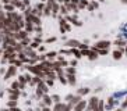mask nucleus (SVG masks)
Listing matches in <instances>:
<instances>
[{
  "label": "nucleus",
  "mask_w": 127,
  "mask_h": 111,
  "mask_svg": "<svg viewBox=\"0 0 127 111\" xmlns=\"http://www.w3.org/2000/svg\"><path fill=\"white\" fill-rule=\"evenodd\" d=\"M98 103H99V97L98 96H91L90 99L87 100V108L85 111H91V110H96L98 108Z\"/></svg>",
  "instance_id": "nucleus-1"
},
{
  "label": "nucleus",
  "mask_w": 127,
  "mask_h": 111,
  "mask_svg": "<svg viewBox=\"0 0 127 111\" xmlns=\"http://www.w3.org/2000/svg\"><path fill=\"white\" fill-rule=\"evenodd\" d=\"M64 18L67 19L68 22H70L71 25L74 26H82V21H80L78 19V14H73V13H68L67 15H64Z\"/></svg>",
  "instance_id": "nucleus-2"
},
{
  "label": "nucleus",
  "mask_w": 127,
  "mask_h": 111,
  "mask_svg": "<svg viewBox=\"0 0 127 111\" xmlns=\"http://www.w3.org/2000/svg\"><path fill=\"white\" fill-rule=\"evenodd\" d=\"M17 70H18V67L10 64V67L7 68V71L4 72V81H8V79H11L13 76H15V75H17Z\"/></svg>",
  "instance_id": "nucleus-3"
},
{
  "label": "nucleus",
  "mask_w": 127,
  "mask_h": 111,
  "mask_svg": "<svg viewBox=\"0 0 127 111\" xmlns=\"http://www.w3.org/2000/svg\"><path fill=\"white\" fill-rule=\"evenodd\" d=\"M92 46H94V47H96V49H110L112 42L106 40V39H101V40H96Z\"/></svg>",
  "instance_id": "nucleus-4"
},
{
  "label": "nucleus",
  "mask_w": 127,
  "mask_h": 111,
  "mask_svg": "<svg viewBox=\"0 0 127 111\" xmlns=\"http://www.w3.org/2000/svg\"><path fill=\"white\" fill-rule=\"evenodd\" d=\"M80 43H81V42H80V40H77V39H67V40H64L63 46H64V47L71 49V47H78V46H80Z\"/></svg>",
  "instance_id": "nucleus-5"
},
{
  "label": "nucleus",
  "mask_w": 127,
  "mask_h": 111,
  "mask_svg": "<svg viewBox=\"0 0 127 111\" xmlns=\"http://www.w3.org/2000/svg\"><path fill=\"white\" fill-rule=\"evenodd\" d=\"M112 44L117 46V49L123 50V53H124V46L127 44V40H126V39H122V37H116L115 40H113V43H112Z\"/></svg>",
  "instance_id": "nucleus-6"
},
{
  "label": "nucleus",
  "mask_w": 127,
  "mask_h": 111,
  "mask_svg": "<svg viewBox=\"0 0 127 111\" xmlns=\"http://www.w3.org/2000/svg\"><path fill=\"white\" fill-rule=\"evenodd\" d=\"M85 108H87V100L81 99L78 103L73 107V111H85Z\"/></svg>",
  "instance_id": "nucleus-7"
},
{
  "label": "nucleus",
  "mask_w": 127,
  "mask_h": 111,
  "mask_svg": "<svg viewBox=\"0 0 127 111\" xmlns=\"http://www.w3.org/2000/svg\"><path fill=\"white\" fill-rule=\"evenodd\" d=\"M87 58L90 60V61H96L98 58H99V56H98V53L94 50V49H88V52H87V56H85Z\"/></svg>",
  "instance_id": "nucleus-8"
},
{
  "label": "nucleus",
  "mask_w": 127,
  "mask_h": 111,
  "mask_svg": "<svg viewBox=\"0 0 127 111\" xmlns=\"http://www.w3.org/2000/svg\"><path fill=\"white\" fill-rule=\"evenodd\" d=\"M39 65H41L42 71H45V72H48V71L53 70V64H52V61H49V60L41 61V63H39Z\"/></svg>",
  "instance_id": "nucleus-9"
},
{
  "label": "nucleus",
  "mask_w": 127,
  "mask_h": 111,
  "mask_svg": "<svg viewBox=\"0 0 127 111\" xmlns=\"http://www.w3.org/2000/svg\"><path fill=\"white\" fill-rule=\"evenodd\" d=\"M112 58L115 60V61H119V60H122L123 58V56H124V53H123V50H120V49H115L112 52Z\"/></svg>",
  "instance_id": "nucleus-10"
},
{
  "label": "nucleus",
  "mask_w": 127,
  "mask_h": 111,
  "mask_svg": "<svg viewBox=\"0 0 127 111\" xmlns=\"http://www.w3.org/2000/svg\"><path fill=\"white\" fill-rule=\"evenodd\" d=\"M75 93H77V94H80L81 97L88 96V94L91 93V88H90V86H82V88L77 89V90H75Z\"/></svg>",
  "instance_id": "nucleus-11"
},
{
  "label": "nucleus",
  "mask_w": 127,
  "mask_h": 111,
  "mask_svg": "<svg viewBox=\"0 0 127 111\" xmlns=\"http://www.w3.org/2000/svg\"><path fill=\"white\" fill-rule=\"evenodd\" d=\"M105 103L109 104V106H112L113 108H115V107H119V106H120V101H119L117 99H115V97H113L112 94H110V96H109L108 99H106V101H105Z\"/></svg>",
  "instance_id": "nucleus-12"
},
{
  "label": "nucleus",
  "mask_w": 127,
  "mask_h": 111,
  "mask_svg": "<svg viewBox=\"0 0 127 111\" xmlns=\"http://www.w3.org/2000/svg\"><path fill=\"white\" fill-rule=\"evenodd\" d=\"M41 101L43 104H45L46 107H52L53 106V101H52V97L49 96L48 93H45V94H43V96H42V99H41Z\"/></svg>",
  "instance_id": "nucleus-13"
},
{
  "label": "nucleus",
  "mask_w": 127,
  "mask_h": 111,
  "mask_svg": "<svg viewBox=\"0 0 127 111\" xmlns=\"http://www.w3.org/2000/svg\"><path fill=\"white\" fill-rule=\"evenodd\" d=\"M66 78H67V85L68 86H75L77 85V76L71 74H66Z\"/></svg>",
  "instance_id": "nucleus-14"
},
{
  "label": "nucleus",
  "mask_w": 127,
  "mask_h": 111,
  "mask_svg": "<svg viewBox=\"0 0 127 111\" xmlns=\"http://www.w3.org/2000/svg\"><path fill=\"white\" fill-rule=\"evenodd\" d=\"M112 96L115 97V99H117V100L123 99V97H126V96H127V89H123V90H119V92L112 93Z\"/></svg>",
  "instance_id": "nucleus-15"
},
{
  "label": "nucleus",
  "mask_w": 127,
  "mask_h": 111,
  "mask_svg": "<svg viewBox=\"0 0 127 111\" xmlns=\"http://www.w3.org/2000/svg\"><path fill=\"white\" fill-rule=\"evenodd\" d=\"M36 88H39V89H41V90H42L43 93H48V92H49V89H50L48 85H46L45 79H42V81H41V82H39V83L36 85Z\"/></svg>",
  "instance_id": "nucleus-16"
},
{
  "label": "nucleus",
  "mask_w": 127,
  "mask_h": 111,
  "mask_svg": "<svg viewBox=\"0 0 127 111\" xmlns=\"http://www.w3.org/2000/svg\"><path fill=\"white\" fill-rule=\"evenodd\" d=\"M71 56H74L77 60H81L82 56H81V50L78 47H71Z\"/></svg>",
  "instance_id": "nucleus-17"
},
{
  "label": "nucleus",
  "mask_w": 127,
  "mask_h": 111,
  "mask_svg": "<svg viewBox=\"0 0 127 111\" xmlns=\"http://www.w3.org/2000/svg\"><path fill=\"white\" fill-rule=\"evenodd\" d=\"M56 81H59L60 85L67 86V78H66V74H59V75H57V79H56Z\"/></svg>",
  "instance_id": "nucleus-18"
},
{
  "label": "nucleus",
  "mask_w": 127,
  "mask_h": 111,
  "mask_svg": "<svg viewBox=\"0 0 127 111\" xmlns=\"http://www.w3.org/2000/svg\"><path fill=\"white\" fill-rule=\"evenodd\" d=\"M24 29H25L28 33H32V32L35 31V25L32 24V22H28V21H25V25H24Z\"/></svg>",
  "instance_id": "nucleus-19"
},
{
  "label": "nucleus",
  "mask_w": 127,
  "mask_h": 111,
  "mask_svg": "<svg viewBox=\"0 0 127 111\" xmlns=\"http://www.w3.org/2000/svg\"><path fill=\"white\" fill-rule=\"evenodd\" d=\"M57 57V52L56 50H52V52H46V58L49 60V61H55Z\"/></svg>",
  "instance_id": "nucleus-20"
},
{
  "label": "nucleus",
  "mask_w": 127,
  "mask_h": 111,
  "mask_svg": "<svg viewBox=\"0 0 127 111\" xmlns=\"http://www.w3.org/2000/svg\"><path fill=\"white\" fill-rule=\"evenodd\" d=\"M64 74H71V75H77V67H66L64 68Z\"/></svg>",
  "instance_id": "nucleus-21"
},
{
  "label": "nucleus",
  "mask_w": 127,
  "mask_h": 111,
  "mask_svg": "<svg viewBox=\"0 0 127 111\" xmlns=\"http://www.w3.org/2000/svg\"><path fill=\"white\" fill-rule=\"evenodd\" d=\"M3 10L6 11V13H10V11H15V6L13 3H6L3 4Z\"/></svg>",
  "instance_id": "nucleus-22"
},
{
  "label": "nucleus",
  "mask_w": 127,
  "mask_h": 111,
  "mask_svg": "<svg viewBox=\"0 0 127 111\" xmlns=\"http://www.w3.org/2000/svg\"><path fill=\"white\" fill-rule=\"evenodd\" d=\"M88 3H90V0H80L78 1V8L80 10H85L87 6H88Z\"/></svg>",
  "instance_id": "nucleus-23"
},
{
  "label": "nucleus",
  "mask_w": 127,
  "mask_h": 111,
  "mask_svg": "<svg viewBox=\"0 0 127 111\" xmlns=\"http://www.w3.org/2000/svg\"><path fill=\"white\" fill-rule=\"evenodd\" d=\"M43 94H45V93L42 92L39 88H36V86H35V99H36V100H41Z\"/></svg>",
  "instance_id": "nucleus-24"
},
{
  "label": "nucleus",
  "mask_w": 127,
  "mask_h": 111,
  "mask_svg": "<svg viewBox=\"0 0 127 111\" xmlns=\"http://www.w3.org/2000/svg\"><path fill=\"white\" fill-rule=\"evenodd\" d=\"M59 54H63V56H71V49H68V47H63V49H60L59 52Z\"/></svg>",
  "instance_id": "nucleus-25"
},
{
  "label": "nucleus",
  "mask_w": 127,
  "mask_h": 111,
  "mask_svg": "<svg viewBox=\"0 0 127 111\" xmlns=\"http://www.w3.org/2000/svg\"><path fill=\"white\" fill-rule=\"evenodd\" d=\"M59 14H60V15H67V14H68V10H67V7H66V4H60Z\"/></svg>",
  "instance_id": "nucleus-26"
},
{
  "label": "nucleus",
  "mask_w": 127,
  "mask_h": 111,
  "mask_svg": "<svg viewBox=\"0 0 127 111\" xmlns=\"http://www.w3.org/2000/svg\"><path fill=\"white\" fill-rule=\"evenodd\" d=\"M50 97H52L53 104H55V103H59V101H63V97L60 96V94H57V93H56V94H52Z\"/></svg>",
  "instance_id": "nucleus-27"
},
{
  "label": "nucleus",
  "mask_w": 127,
  "mask_h": 111,
  "mask_svg": "<svg viewBox=\"0 0 127 111\" xmlns=\"http://www.w3.org/2000/svg\"><path fill=\"white\" fill-rule=\"evenodd\" d=\"M55 42H57V37L56 36H50V37H46L45 40H43V43H45V44H50V43H55Z\"/></svg>",
  "instance_id": "nucleus-28"
},
{
  "label": "nucleus",
  "mask_w": 127,
  "mask_h": 111,
  "mask_svg": "<svg viewBox=\"0 0 127 111\" xmlns=\"http://www.w3.org/2000/svg\"><path fill=\"white\" fill-rule=\"evenodd\" d=\"M116 37H122V39H126V40H127V28H126V29L120 31V32L117 33V36H116Z\"/></svg>",
  "instance_id": "nucleus-29"
},
{
  "label": "nucleus",
  "mask_w": 127,
  "mask_h": 111,
  "mask_svg": "<svg viewBox=\"0 0 127 111\" xmlns=\"http://www.w3.org/2000/svg\"><path fill=\"white\" fill-rule=\"evenodd\" d=\"M17 106H18V100H8V101H7V107L8 108L17 107Z\"/></svg>",
  "instance_id": "nucleus-30"
},
{
  "label": "nucleus",
  "mask_w": 127,
  "mask_h": 111,
  "mask_svg": "<svg viewBox=\"0 0 127 111\" xmlns=\"http://www.w3.org/2000/svg\"><path fill=\"white\" fill-rule=\"evenodd\" d=\"M73 96H74V93H67V94L63 97V101L64 103H70L71 99H73Z\"/></svg>",
  "instance_id": "nucleus-31"
},
{
  "label": "nucleus",
  "mask_w": 127,
  "mask_h": 111,
  "mask_svg": "<svg viewBox=\"0 0 127 111\" xmlns=\"http://www.w3.org/2000/svg\"><path fill=\"white\" fill-rule=\"evenodd\" d=\"M63 28L66 29V32L68 33V32H71V29H73V25H71L68 21H66V22H64V25H63Z\"/></svg>",
  "instance_id": "nucleus-32"
},
{
  "label": "nucleus",
  "mask_w": 127,
  "mask_h": 111,
  "mask_svg": "<svg viewBox=\"0 0 127 111\" xmlns=\"http://www.w3.org/2000/svg\"><path fill=\"white\" fill-rule=\"evenodd\" d=\"M42 13H43V17H50V15H52V10L49 7H46V6H45V8L42 10Z\"/></svg>",
  "instance_id": "nucleus-33"
},
{
  "label": "nucleus",
  "mask_w": 127,
  "mask_h": 111,
  "mask_svg": "<svg viewBox=\"0 0 127 111\" xmlns=\"http://www.w3.org/2000/svg\"><path fill=\"white\" fill-rule=\"evenodd\" d=\"M36 52H38V53H46V46H45L43 43H41L39 46H38Z\"/></svg>",
  "instance_id": "nucleus-34"
},
{
  "label": "nucleus",
  "mask_w": 127,
  "mask_h": 111,
  "mask_svg": "<svg viewBox=\"0 0 127 111\" xmlns=\"http://www.w3.org/2000/svg\"><path fill=\"white\" fill-rule=\"evenodd\" d=\"M45 82L49 88H53V85H55V79H50V78H45Z\"/></svg>",
  "instance_id": "nucleus-35"
},
{
  "label": "nucleus",
  "mask_w": 127,
  "mask_h": 111,
  "mask_svg": "<svg viewBox=\"0 0 127 111\" xmlns=\"http://www.w3.org/2000/svg\"><path fill=\"white\" fill-rule=\"evenodd\" d=\"M34 7H36L38 10H41V11H42V10H43V8H45V3H42V1H38V3L35 4Z\"/></svg>",
  "instance_id": "nucleus-36"
},
{
  "label": "nucleus",
  "mask_w": 127,
  "mask_h": 111,
  "mask_svg": "<svg viewBox=\"0 0 127 111\" xmlns=\"http://www.w3.org/2000/svg\"><path fill=\"white\" fill-rule=\"evenodd\" d=\"M91 47V44H85V43H80V46H78V49L80 50H87V49H90Z\"/></svg>",
  "instance_id": "nucleus-37"
},
{
  "label": "nucleus",
  "mask_w": 127,
  "mask_h": 111,
  "mask_svg": "<svg viewBox=\"0 0 127 111\" xmlns=\"http://www.w3.org/2000/svg\"><path fill=\"white\" fill-rule=\"evenodd\" d=\"M10 88L11 89H20V82L18 81H13L11 85H10Z\"/></svg>",
  "instance_id": "nucleus-38"
},
{
  "label": "nucleus",
  "mask_w": 127,
  "mask_h": 111,
  "mask_svg": "<svg viewBox=\"0 0 127 111\" xmlns=\"http://www.w3.org/2000/svg\"><path fill=\"white\" fill-rule=\"evenodd\" d=\"M17 81L20 82V83H27L28 85V82H27V79H25V76H24V74L23 75H18V79Z\"/></svg>",
  "instance_id": "nucleus-39"
},
{
  "label": "nucleus",
  "mask_w": 127,
  "mask_h": 111,
  "mask_svg": "<svg viewBox=\"0 0 127 111\" xmlns=\"http://www.w3.org/2000/svg\"><path fill=\"white\" fill-rule=\"evenodd\" d=\"M73 104H70V103H66V106H64V108H63V111H73Z\"/></svg>",
  "instance_id": "nucleus-40"
},
{
  "label": "nucleus",
  "mask_w": 127,
  "mask_h": 111,
  "mask_svg": "<svg viewBox=\"0 0 127 111\" xmlns=\"http://www.w3.org/2000/svg\"><path fill=\"white\" fill-rule=\"evenodd\" d=\"M119 107H122L123 110H126V108H127V96L124 97L123 101H120V106H119Z\"/></svg>",
  "instance_id": "nucleus-41"
},
{
  "label": "nucleus",
  "mask_w": 127,
  "mask_h": 111,
  "mask_svg": "<svg viewBox=\"0 0 127 111\" xmlns=\"http://www.w3.org/2000/svg\"><path fill=\"white\" fill-rule=\"evenodd\" d=\"M68 64H70L71 67H77L78 65V60L74 58V60H68Z\"/></svg>",
  "instance_id": "nucleus-42"
},
{
  "label": "nucleus",
  "mask_w": 127,
  "mask_h": 111,
  "mask_svg": "<svg viewBox=\"0 0 127 111\" xmlns=\"http://www.w3.org/2000/svg\"><path fill=\"white\" fill-rule=\"evenodd\" d=\"M38 46H39V43H36L35 40H31V43H30V47H32V49H35V50H36V49H38Z\"/></svg>",
  "instance_id": "nucleus-43"
},
{
  "label": "nucleus",
  "mask_w": 127,
  "mask_h": 111,
  "mask_svg": "<svg viewBox=\"0 0 127 111\" xmlns=\"http://www.w3.org/2000/svg\"><path fill=\"white\" fill-rule=\"evenodd\" d=\"M102 90H103V88H102V86H96V88L94 89V93H101Z\"/></svg>",
  "instance_id": "nucleus-44"
},
{
  "label": "nucleus",
  "mask_w": 127,
  "mask_h": 111,
  "mask_svg": "<svg viewBox=\"0 0 127 111\" xmlns=\"http://www.w3.org/2000/svg\"><path fill=\"white\" fill-rule=\"evenodd\" d=\"M23 3L25 4V7H30V6H31V1H30V0H23Z\"/></svg>",
  "instance_id": "nucleus-45"
},
{
  "label": "nucleus",
  "mask_w": 127,
  "mask_h": 111,
  "mask_svg": "<svg viewBox=\"0 0 127 111\" xmlns=\"http://www.w3.org/2000/svg\"><path fill=\"white\" fill-rule=\"evenodd\" d=\"M11 111H23V110H21V108H20L18 106H17V107H13V108H11Z\"/></svg>",
  "instance_id": "nucleus-46"
},
{
  "label": "nucleus",
  "mask_w": 127,
  "mask_h": 111,
  "mask_svg": "<svg viewBox=\"0 0 127 111\" xmlns=\"http://www.w3.org/2000/svg\"><path fill=\"white\" fill-rule=\"evenodd\" d=\"M41 111H52V108L50 107H43V108H41Z\"/></svg>",
  "instance_id": "nucleus-47"
},
{
  "label": "nucleus",
  "mask_w": 127,
  "mask_h": 111,
  "mask_svg": "<svg viewBox=\"0 0 127 111\" xmlns=\"http://www.w3.org/2000/svg\"><path fill=\"white\" fill-rule=\"evenodd\" d=\"M62 40H67V33H66V35H63V36H62Z\"/></svg>",
  "instance_id": "nucleus-48"
},
{
  "label": "nucleus",
  "mask_w": 127,
  "mask_h": 111,
  "mask_svg": "<svg viewBox=\"0 0 127 111\" xmlns=\"http://www.w3.org/2000/svg\"><path fill=\"white\" fill-rule=\"evenodd\" d=\"M82 43H85V44H90V39H84V40H82Z\"/></svg>",
  "instance_id": "nucleus-49"
},
{
  "label": "nucleus",
  "mask_w": 127,
  "mask_h": 111,
  "mask_svg": "<svg viewBox=\"0 0 127 111\" xmlns=\"http://www.w3.org/2000/svg\"><path fill=\"white\" fill-rule=\"evenodd\" d=\"M70 1H71L73 4H78V1H80V0H70Z\"/></svg>",
  "instance_id": "nucleus-50"
},
{
  "label": "nucleus",
  "mask_w": 127,
  "mask_h": 111,
  "mask_svg": "<svg viewBox=\"0 0 127 111\" xmlns=\"http://www.w3.org/2000/svg\"><path fill=\"white\" fill-rule=\"evenodd\" d=\"M115 111H124V110L122 107H117V108H115Z\"/></svg>",
  "instance_id": "nucleus-51"
},
{
  "label": "nucleus",
  "mask_w": 127,
  "mask_h": 111,
  "mask_svg": "<svg viewBox=\"0 0 127 111\" xmlns=\"http://www.w3.org/2000/svg\"><path fill=\"white\" fill-rule=\"evenodd\" d=\"M1 111H11V108H8V107H7V108H3Z\"/></svg>",
  "instance_id": "nucleus-52"
},
{
  "label": "nucleus",
  "mask_w": 127,
  "mask_h": 111,
  "mask_svg": "<svg viewBox=\"0 0 127 111\" xmlns=\"http://www.w3.org/2000/svg\"><path fill=\"white\" fill-rule=\"evenodd\" d=\"M124 54L127 56V44H126V46H124Z\"/></svg>",
  "instance_id": "nucleus-53"
},
{
  "label": "nucleus",
  "mask_w": 127,
  "mask_h": 111,
  "mask_svg": "<svg viewBox=\"0 0 127 111\" xmlns=\"http://www.w3.org/2000/svg\"><path fill=\"white\" fill-rule=\"evenodd\" d=\"M25 111H35V108H31V107H30V108H27Z\"/></svg>",
  "instance_id": "nucleus-54"
},
{
  "label": "nucleus",
  "mask_w": 127,
  "mask_h": 111,
  "mask_svg": "<svg viewBox=\"0 0 127 111\" xmlns=\"http://www.w3.org/2000/svg\"><path fill=\"white\" fill-rule=\"evenodd\" d=\"M120 1H122L123 4H127V0H120Z\"/></svg>",
  "instance_id": "nucleus-55"
},
{
  "label": "nucleus",
  "mask_w": 127,
  "mask_h": 111,
  "mask_svg": "<svg viewBox=\"0 0 127 111\" xmlns=\"http://www.w3.org/2000/svg\"><path fill=\"white\" fill-rule=\"evenodd\" d=\"M3 56V49H0V57Z\"/></svg>",
  "instance_id": "nucleus-56"
},
{
  "label": "nucleus",
  "mask_w": 127,
  "mask_h": 111,
  "mask_svg": "<svg viewBox=\"0 0 127 111\" xmlns=\"http://www.w3.org/2000/svg\"><path fill=\"white\" fill-rule=\"evenodd\" d=\"M98 1H99V3H105V0H98Z\"/></svg>",
  "instance_id": "nucleus-57"
},
{
  "label": "nucleus",
  "mask_w": 127,
  "mask_h": 111,
  "mask_svg": "<svg viewBox=\"0 0 127 111\" xmlns=\"http://www.w3.org/2000/svg\"><path fill=\"white\" fill-rule=\"evenodd\" d=\"M39 1H42V3H46V0H39Z\"/></svg>",
  "instance_id": "nucleus-58"
},
{
  "label": "nucleus",
  "mask_w": 127,
  "mask_h": 111,
  "mask_svg": "<svg viewBox=\"0 0 127 111\" xmlns=\"http://www.w3.org/2000/svg\"><path fill=\"white\" fill-rule=\"evenodd\" d=\"M91 111H98V110H91Z\"/></svg>",
  "instance_id": "nucleus-59"
}]
</instances>
